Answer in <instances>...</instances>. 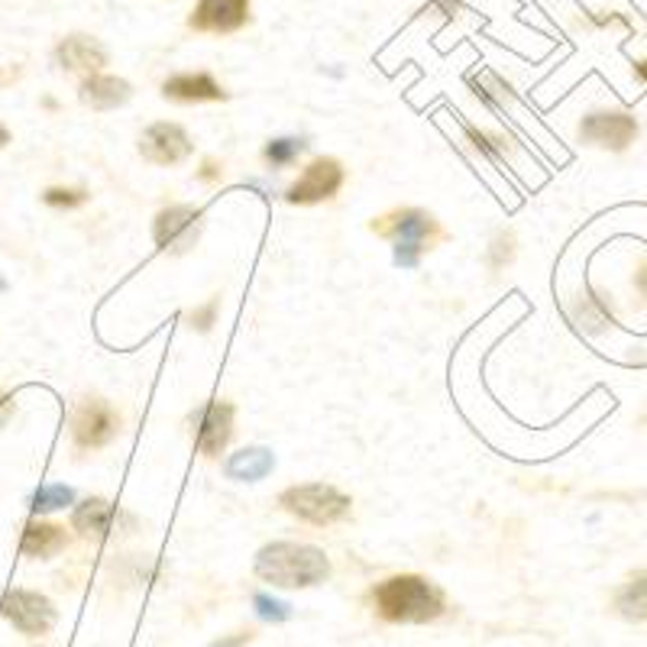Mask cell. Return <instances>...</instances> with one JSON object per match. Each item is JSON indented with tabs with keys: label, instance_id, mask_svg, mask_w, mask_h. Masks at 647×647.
Here are the masks:
<instances>
[{
	"label": "cell",
	"instance_id": "cell-3",
	"mask_svg": "<svg viewBox=\"0 0 647 647\" xmlns=\"http://www.w3.org/2000/svg\"><path fill=\"white\" fill-rule=\"evenodd\" d=\"M373 230L396 244V266L401 269H414L421 262V252L444 237L438 217L428 211H418V207H401V211H392V214L373 220Z\"/></svg>",
	"mask_w": 647,
	"mask_h": 647
},
{
	"label": "cell",
	"instance_id": "cell-11",
	"mask_svg": "<svg viewBox=\"0 0 647 647\" xmlns=\"http://www.w3.org/2000/svg\"><path fill=\"white\" fill-rule=\"evenodd\" d=\"M192 150H195L192 137L179 123H169V120L152 123L140 137V152L155 165H179L192 155Z\"/></svg>",
	"mask_w": 647,
	"mask_h": 647
},
{
	"label": "cell",
	"instance_id": "cell-21",
	"mask_svg": "<svg viewBox=\"0 0 647 647\" xmlns=\"http://www.w3.org/2000/svg\"><path fill=\"white\" fill-rule=\"evenodd\" d=\"M304 147H308L304 140H295V137H282V140H272V143L266 147V159H269L276 169H282V165H292L301 152H304Z\"/></svg>",
	"mask_w": 647,
	"mask_h": 647
},
{
	"label": "cell",
	"instance_id": "cell-13",
	"mask_svg": "<svg viewBox=\"0 0 647 647\" xmlns=\"http://www.w3.org/2000/svg\"><path fill=\"white\" fill-rule=\"evenodd\" d=\"M133 525V518L130 515H123L117 505H110L107 498H85L82 505H75V511H72V528L75 531H82V535H91V538H110V535H117V531H123V528H130Z\"/></svg>",
	"mask_w": 647,
	"mask_h": 647
},
{
	"label": "cell",
	"instance_id": "cell-15",
	"mask_svg": "<svg viewBox=\"0 0 647 647\" xmlns=\"http://www.w3.org/2000/svg\"><path fill=\"white\" fill-rule=\"evenodd\" d=\"M162 95L182 104H201V100H227V91L207 75V72H185V75H172L162 85Z\"/></svg>",
	"mask_w": 647,
	"mask_h": 647
},
{
	"label": "cell",
	"instance_id": "cell-1",
	"mask_svg": "<svg viewBox=\"0 0 647 647\" xmlns=\"http://www.w3.org/2000/svg\"><path fill=\"white\" fill-rule=\"evenodd\" d=\"M256 576L279 590H308L331 576V560L314 544L276 541L256 553Z\"/></svg>",
	"mask_w": 647,
	"mask_h": 647
},
{
	"label": "cell",
	"instance_id": "cell-12",
	"mask_svg": "<svg viewBox=\"0 0 647 647\" xmlns=\"http://www.w3.org/2000/svg\"><path fill=\"white\" fill-rule=\"evenodd\" d=\"M249 20V0H198L188 26L198 33H237Z\"/></svg>",
	"mask_w": 647,
	"mask_h": 647
},
{
	"label": "cell",
	"instance_id": "cell-7",
	"mask_svg": "<svg viewBox=\"0 0 647 647\" xmlns=\"http://www.w3.org/2000/svg\"><path fill=\"white\" fill-rule=\"evenodd\" d=\"M201 234V211L192 204H172L165 211L155 214L152 224V240L159 249H172V252H185L198 244Z\"/></svg>",
	"mask_w": 647,
	"mask_h": 647
},
{
	"label": "cell",
	"instance_id": "cell-6",
	"mask_svg": "<svg viewBox=\"0 0 647 647\" xmlns=\"http://www.w3.org/2000/svg\"><path fill=\"white\" fill-rule=\"evenodd\" d=\"M3 618L17 632H23L30 638H40V635H50L52 625H55V605L46 596H40V593L10 590L3 596Z\"/></svg>",
	"mask_w": 647,
	"mask_h": 647
},
{
	"label": "cell",
	"instance_id": "cell-10",
	"mask_svg": "<svg viewBox=\"0 0 647 647\" xmlns=\"http://www.w3.org/2000/svg\"><path fill=\"white\" fill-rule=\"evenodd\" d=\"M234 438V405L227 401H204L195 411V444L204 456L224 453Z\"/></svg>",
	"mask_w": 647,
	"mask_h": 647
},
{
	"label": "cell",
	"instance_id": "cell-16",
	"mask_svg": "<svg viewBox=\"0 0 647 647\" xmlns=\"http://www.w3.org/2000/svg\"><path fill=\"white\" fill-rule=\"evenodd\" d=\"M130 95H133L130 82L114 78V75H91L82 82V91H78L82 104L91 110H117L130 100Z\"/></svg>",
	"mask_w": 647,
	"mask_h": 647
},
{
	"label": "cell",
	"instance_id": "cell-24",
	"mask_svg": "<svg viewBox=\"0 0 647 647\" xmlns=\"http://www.w3.org/2000/svg\"><path fill=\"white\" fill-rule=\"evenodd\" d=\"M489 259H493V269H502L515 259V237L511 234H498L489 247Z\"/></svg>",
	"mask_w": 647,
	"mask_h": 647
},
{
	"label": "cell",
	"instance_id": "cell-25",
	"mask_svg": "<svg viewBox=\"0 0 647 647\" xmlns=\"http://www.w3.org/2000/svg\"><path fill=\"white\" fill-rule=\"evenodd\" d=\"M43 198H46V204H52V207H78V204L88 201V195H85L82 188H50Z\"/></svg>",
	"mask_w": 647,
	"mask_h": 647
},
{
	"label": "cell",
	"instance_id": "cell-30",
	"mask_svg": "<svg viewBox=\"0 0 647 647\" xmlns=\"http://www.w3.org/2000/svg\"><path fill=\"white\" fill-rule=\"evenodd\" d=\"M10 411H13V405H10V399H3V396H0V424H3L7 418H10Z\"/></svg>",
	"mask_w": 647,
	"mask_h": 647
},
{
	"label": "cell",
	"instance_id": "cell-22",
	"mask_svg": "<svg viewBox=\"0 0 647 647\" xmlns=\"http://www.w3.org/2000/svg\"><path fill=\"white\" fill-rule=\"evenodd\" d=\"M75 502V493L68 486H40V493L33 496V511L43 515V511H55V508H65Z\"/></svg>",
	"mask_w": 647,
	"mask_h": 647
},
{
	"label": "cell",
	"instance_id": "cell-19",
	"mask_svg": "<svg viewBox=\"0 0 647 647\" xmlns=\"http://www.w3.org/2000/svg\"><path fill=\"white\" fill-rule=\"evenodd\" d=\"M567 314H570V321H573L580 331H586V334H602V331L612 324V314L605 311V304H602V299H599L596 292H586V295L570 301V304H567Z\"/></svg>",
	"mask_w": 647,
	"mask_h": 647
},
{
	"label": "cell",
	"instance_id": "cell-2",
	"mask_svg": "<svg viewBox=\"0 0 647 647\" xmlns=\"http://www.w3.org/2000/svg\"><path fill=\"white\" fill-rule=\"evenodd\" d=\"M373 602H376V612L386 618V622H399V625H424V622H434L444 615L447 608V599L444 590L434 586L431 580L424 576H389L382 580L376 590H373Z\"/></svg>",
	"mask_w": 647,
	"mask_h": 647
},
{
	"label": "cell",
	"instance_id": "cell-32",
	"mask_svg": "<svg viewBox=\"0 0 647 647\" xmlns=\"http://www.w3.org/2000/svg\"><path fill=\"white\" fill-rule=\"evenodd\" d=\"M7 143H10V133H7V130H3V127H0V150H3V147H7Z\"/></svg>",
	"mask_w": 647,
	"mask_h": 647
},
{
	"label": "cell",
	"instance_id": "cell-8",
	"mask_svg": "<svg viewBox=\"0 0 647 647\" xmlns=\"http://www.w3.org/2000/svg\"><path fill=\"white\" fill-rule=\"evenodd\" d=\"M580 137L583 143H593L602 150L622 152L628 150L638 137V120L632 114L622 110H596L580 123Z\"/></svg>",
	"mask_w": 647,
	"mask_h": 647
},
{
	"label": "cell",
	"instance_id": "cell-23",
	"mask_svg": "<svg viewBox=\"0 0 647 647\" xmlns=\"http://www.w3.org/2000/svg\"><path fill=\"white\" fill-rule=\"evenodd\" d=\"M252 605H256V615L262 622H285V618H292V605L289 602H279V599L272 596H256Z\"/></svg>",
	"mask_w": 647,
	"mask_h": 647
},
{
	"label": "cell",
	"instance_id": "cell-17",
	"mask_svg": "<svg viewBox=\"0 0 647 647\" xmlns=\"http://www.w3.org/2000/svg\"><path fill=\"white\" fill-rule=\"evenodd\" d=\"M68 538H65V528L50 525V521H30L26 531H23V541L20 550L23 557H36V560H50L58 550H65Z\"/></svg>",
	"mask_w": 647,
	"mask_h": 647
},
{
	"label": "cell",
	"instance_id": "cell-14",
	"mask_svg": "<svg viewBox=\"0 0 647 647\" xmlns=\"http://www.w3.org/2000/svg\"><path fill=\"white\" fill-rule=\"evenodd\" d=\"M55 62L62 68H68V72H88V75H95V72H100L107 65V50L100 46L95 36L75 33V36H65L55 46Z\"/></svg>",
	"mask_w": 647,
	"mask_h": 647
},
{
	"label": "cell",
	"instance_id": "cell-9",
	"mask_svg": "<svg viewBox=\"0 0 647 647\" xmlns=\"http://www.w3.org/2000/svg\"><path fill=\"white\" fill-rule=\"evenodd\" d=\"M344 185V165L337 159H314L301 179L289 188V204H321V201L334 198Z\"/></svg>",
	"mask_w": 647,
	"mask_h": 647
},
{
	"label": "cell",
	"instance_id": "cell-26",
	"mask_svg": "<svg viewBox=\"0 0 647 647\" xmlns=\"http://www.w3.org/2000/svg\"><path fill=\"white\" fill-rule=\"evenodd\" d=\"M214 317H217V301H207L204 308H195V311H192V327L204 334V331H211Z\"/></svg>",
	"mask_w": 647,
	"mask_h": 647
},
{
	"label": "cell",
	"instance_id": "cell-28",
	"mask_svg": "<svg viewBox=\"0 0 647 647\" xmlns=\"http://www.w3.org/2000/svg\"><path fill=\"white\" fill-rule=\"evenodd\" d=\"M249 638H252V635H234V638H224V641H214V645L211 647H244V645H249Z\"/></svg>",
	"mask_w": 647,
	"mask_h": 647
},
{
	"label": "cell",
	"instance_id": "cell-31",
	"mask_svg": "<svg viewBox=\"0 0 647 647\" xmlns=\"http://www.w3.org/2000/svg\"><path fill=\"white\" fill-rule=\"evenodd\" d=\"M635 72L641 75V82L647 85V58H645V62H638V65H635Z\"/></svg>",
	"mask_w": 647,
	"mask_h": 647
},
{
	"label": "cell",
	"instance_id": "cell-20",
	"mask_svg": "<svg viewBox=\"0 0 647 647\" xmlns=\"http://www.w3.org/2000/svg\"><path fill=\"white\" fill-rule=\"evenodd\" d=\"M615 608L628 622H647V570H641L638 576H632V583H625L618 590Z\"/></svg>",
	"mask_w": 647,
	"mask_h": 647
},
{
	"label": "cell",
	"instance_id": "cell-29",
	"mask_svg": "<svg viewBox=\"0 0 647 647\" xmlns=\"http://www.w3.org/2000/svg\"><path fill=\"white\" fill-rule=\"evenodd\" d=\"M635 289H638V292L647 299V262L638 269V276H635Z\"/></svg>",
	"mask_w": 647,
	"mask_h": 647
},
{
	"label": "cell",
	"instance_id": "cell-4",
	"mask_svg": "<svg viewBox=\"0 0 647 647\" xmlns=\"http://www.w3.org/2000/svg\"><path fill=\"white\" fill-rule=\"evenodd\" d=\"M279 505L295 515L299 521L308 525H317V528H327V525H337L349 515V496H344L341 489L334 486H324V483H308V486H292L279 496Z\"/></svg>",
	"mask_w": 647,
	"mask_h": 647
},
{
	"label": "cell",
	"instance_id": "cell-27",
	"mask_svg": "<svg viewBox=\"0 0 647 647\" xmlns=\"http://www.w3.org/2000/svg\"><path fill=\"white\" fill-rule=\"evenodd\" d=\"M201 179H204V182H214V179H217V175H220V165H217V162H211V159H207V162H204V165H201V172H198Z\"/></svg>",
	"mask_w": 647,
	"mask_h": 647
},
{
	"label": "cell",
	"instance_id": "cell-18",
	"mask_svg": "<svg viewBox=\"0 0 647 647\" xmlns=\"http://www.w3.org/2000/svg\"><path fill=\"white\" fill-rule=\"evenodd\" d=\"M272 466H276L272 450L244 447L227 460V476H230V479H240V483H256V479L269 476Z\"/></svg>",
	"mask_w": 647,
	"mask_h": 647
},
{
	"label": "cell",
	"instance_id": "cell-5",
	"mask_svg": "<svg viewBox=\"0 0 647 647\" xmlns=\"http://www.w3.org/2000/svg\"><path fill=\"white\" fill-rule=\"evenodd\" d=\"M120 431V414L104 399H85L72 411V438L78 450L107 447Z\"/></svg>",
	"mask_w": 647,
	"mask_h": 647
}]
</instances>
